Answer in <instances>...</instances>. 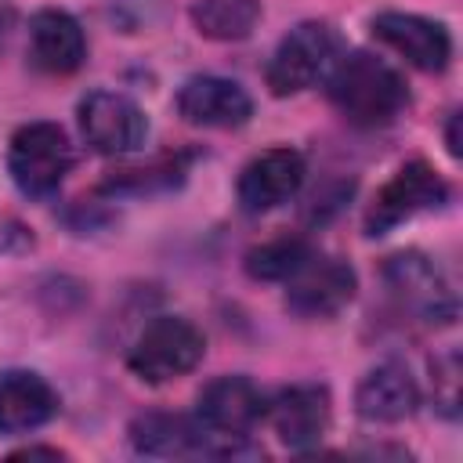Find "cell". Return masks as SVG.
Here are the masks:
<instances>
[{"label": "cell", "mask_w": 463, "mask_h": 463, "mask_svg": "<svg viewBox=\"0 0 463 463\" xmlns=\"http://www.w3.org/2000/svg\"><path fill=\"white\" fill-rule=\"evenodd\" d=\"M326 90L336 112L354 127H387L409 105V87L402 72L373 51H351L344 58H333Z\"/></svg>", "instance_id": "1"}, {"label": "cell", "mask_w": 463, "mask_h": 463, "mask_svg": "<svg viewBox=\"0 0 463 463\" xmlns=\"http://www.w3.org/2000/svg\"><path fill=\"white\" fill-rule=\"evenodd\" d=\"M203 354H206V336L199 333V326H192L181 315H159L130 344L127 365L145 383H170L192 373L203 362Z\"/></svg>", "instance_id": "2"}, {"label": "cell", "mask_w": 463, "mask_h": 463, "mask_svg": "<svg viewBox=\"0 0 463 463\" xmlns=\"http://www.w3.org/2000/svg\"><path fill=\"white\" fill-rule=\"evenodd\" d=\"M72 159L76 156H72L69 134L47 119L18 127L7 141V174L18 184V192L33 199L58 192V184L72 170Z\"/></svg>", "instance_id": "3"}, {"label": "cell", "mask_w": 463, "mask_h": 463, "mask_svg": "<svg viewBox=\"0 0 463 463\" xmlns=\"http://www.w3.org/2000/svg\"><path fill=\"white\" fill-rule=\"evenodd\" d=\"M130 445L141 456H159V459H184V456H246L253 452L246 438H221L210 434L199 420H188L181 412H141L130 420Z\"/></svg>", "instance_id": "4"}, {"label": "cell", "mask_w": 463, "mask_h": 463, "mask_svg": "<svg viewBox=\"0 0 463 463\" xmlns=\"http://www.w3.org/2000/svg\"><path fill=\"white\" fill-rule=\"evenodd\" d=\"M336 33L329 22H300L293 25L279 47L271 51L268 58V69H264V83L275 98H289V94H300L307 90L315 80H322L336 58Z\"/></svg>", "instance_id": "5"}, {"label": "cell", "mask_w": 463, "mask_h": 463, "mask_svg": "<svg viewBox=\"0 0 463 463\" xmlns=\"http://www.w3.org/2000/svg\"><path fill=\"white\" fill-rule=\"evenodd\" d=\"M445 199H449V184L441 181V174L423 159H409L376 192L373 206L365 210V235H387L402 221H409L423 210L445 206Z\"/></svg>", "instance_id": "6"}, {"label": "cell", "mask_w": 463, "mask_h": 463, "mask_svg": "<svg viewBox=\"0 0 463 463\" xmlns=\"http://www.w3.org/2000/svg\"><path fill=\"white\" fill-rule=\"evenodd\" d=\"M80 134L98 156H127L137 152L148 137V119L141 105L119 90H90L80 109Z\"/></svg>", "instance_id": "7"}, {"label": "cell", "mask_w": 463, "mask_h": 463, "mask_svg": "<svg viewBox=\"0 0 463 463\" xmlns=\"http://www.w3.org/2000/svg\"><path fill=\"white\" fill-rule=\"evenodd\" d=\"M383 282L398 297V304L409 307L412 315H420L423 322H441L445 326V322L456 318V293H452L449 279L441 275V268L427 253L402 250V253L387 257Z\"/></svg>", "instance_id": "8"}, {"label": "cell", "mask_w": 463, "mask_h": 463, "mask_svg": "<svg viewBox=\"0 0 463 463\" xmlns=\"http://www.w3.org/2000/svg\"><path fill=\"white\" fill-rule=\"evenodd\" d=\"M304 156L289 145H275V148H264L260 156H253L242 174H239V184H235V195H239V206L246 213H268L282 203H289L300 184H304Z\"/></svg>", "instance_id": "9"}, {"label": "cell", "mask_w": 463, "mask_h": 463, "mask_svg": "<svg viewBox=\"0 0 463 463\" xmlns=\"http://www.w3.org/2000/svg\"><path fill=\"white\" fill-rule=\"evenodd\" d=\"M373 36L420 72H441L452 58L449 29L412 11H380L373 18Z\"/></svg>", "instance_id": "10"}, {"label": "cell", "mask_w": 463, "mask_h": 463, "mask_svg": "<svg viewBox=\"0 0 463 463\" xmlns=\"http://www.w3.org/2000/svg\"><path fill=\"white\" fill-rule=\"evenodd\" d=\"M354 289H358V279L347 260L311 257L286 282V307L300 318H333L354 300Z\"/></svg>", "instance_id": "11"}, {"label": "cell", "mask_w": 463, "mask_h": 463, "mask_svg": "<svg viewBox=\"0 0 463 463\" xmlns=\"http://www.w3.org/2000/svg\"><path fill=\"white\" fill-rule=\"evenodd\" d=\"M268 412V398L246 376H217L195 398V420L221 438H246Z\"/></svg>", "instance_id": "12"}, {"label": "cell", "mask_w": 463, "mask_h": 463, "mask_svg": "<svg viewBox=\"0 0 463 463\" xmlns=\"http://www.w3.org/2000/svg\"><path fill=\"white\" fill-rule=\"evenodd\" d=\"M264 416L271 420L282 445H289L293 452H307L322 441V434L333 420L329 387H322V383H289L268 402Z\"/></svg>", "instance_id": "13"}, {"label": "cell", "mask_w": 463, "mask_h": 463, "mask_svg": "<svg viewBox=\"0 0 463 463\" xmlns=\"http://www.w3.org/2000/svg\"><path fill=\"white\" fill-rule=\"evenodd\" d=\"M177 112L192 127H210V130H235L250 123L253 116V98L224 76H188L177 90Z\"/></svg>", "instance_id": "14"}, {"label": "cell", "mask_w": 463, "mask_h": 463, "mask_svg": "<svg viewBox=\"0 0 463 463\" xmlns=\"http://www.w3.org/2000/svg\"><path fill=\"white\" fill-rule=\"evenodd\" d=\"M87 58V36L83 25L61 11V7H43L29 22V61L47 72V76H69L83 65Z\"/></svg>", "instance_id": "15"}, {"label": "cell", "mask_w": 463, "mask_h": 463, "mask_svg": "<svg viewBox=\"0 0 463 463\" xmlns=\"http://www.w3.org/2000/svg\"><path fill=\"white\" fill-rule=\"evenodd\" d=\"M58 412V391L33 369L0 373V434H33Z\"/></svg>", "instance_id": "16"}, {"label": "cell", "mask_w": 463, "mask_h": 463, "mask_svg": "<svg viewBox=\"0 0 463 463\" xmlns=\"http://www.w3.org/2000/svg\"><path fill=\"white\" fill-rule=\"evenodd\" d=\"M416 405H420V387L409 376V369L398 362L373 365L354 387V409L369 423H402L416 412Z\"/></svg>", "instance_id": "17"}, {"label": "cell", "mask_w": 463, "mask_h": 463, "mask_svg": "<svg viewBox=\"0 0 463 463\" xmlns=\"http://www.w3.org/2000/svg\"><path fill=\"white\" fill-rule=\"evenodd\" d=\"M260 22V0H192V25L199 36L232 43L246 40Z\"/></svg>", "instance_id": "18"}, {"label": "cell", "mask_w": 463, "mask_h": 463, "mask_svg": "<svg viewBox=\"0 0 463 463\" xmlns=\"http://www.w3.org/2000/svg\"><path fill=\"white\" fill-rule=\"evenodd\" d=\"M315 257L311 242L300 235H279L246 253V275L260 282H289Z\"/></svg>", "instance_id": "19"}, {"label": "cell", "mask_w": 463, "mask_h": 463, "mask_svg": "<svg viewBox=\"0 0 463 463\" xmlns=\"http://www.w3.org/2000/svg\"><path fill=\"white\" fill-rule=\"evenodd\" d=\"M430 387H434V409L445 416V420H456L459 416V354L456 351H445L430 362Z\"/></svg>", "instance_id": "20"}, {"label": "cell", "mask_w": 463, "mask_h": 463, "mask_svg": "<svg viewBox=\"0 0 463 463\" xmlns=\"http://www.w3.org/2000/svg\"><path fill=\"white\" fill-rule=\"evenodd\" d=\"M33 246V235L25 232V224L11 221V217H0V253H22Z\"/></svg>", "instance_id": "21"}, {"label": "cell", "mask_w": 463, "mask_h": 463, "mask_svg": "<svg viewBox=\"0 0 463 463\" xmlns=\"http://www.w3.org/2000/svg\"><path fill=\"white\" fill-rule=\"evenodd\" d=\"M456 123H459V116L452 112V119H449V152H452V156H459V134H456Z\"/></svg>", "instance_id": "22"}, {"label": "cell", "mask_w": 463, "mask_h": 463, "mask_svg": "<svg viewBox=\"0 0 463 463\" xmlns=\"http://www.w3.org/2000/svg\"><path fill=\"white\" fill-rule=\"evenodd\" d=\"M11 22H14V14H11L7 7H0V40L7 36V29H11Z\"/></svg>", "instance_id": "23"}]
</instances>
